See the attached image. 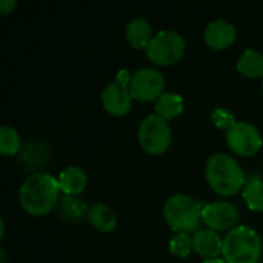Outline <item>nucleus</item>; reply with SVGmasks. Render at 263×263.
Listing matches in <instances>:
<instances>
[{"instance_id": "obj_1", "label": "nucleus", "mask_w": 263, "mask_h": 263, "mask_svg": "<svg viewBox=\"0 0 263 263\" xmlns=\"http://www.w3.org/2000/svg\"><path fill=\"white\" fill-rule=\"evenodd\" d=\"M18 202L32 216L48 214L60 202L59 180L45 173L29 174L20 185Z\"/></svg>"}, {"instance_id": "obj_2", "label": "nucleus", "mask_w": 263, "mask_h": 263, "mask_svg": "<svg viewBox=\"0 0 263 263\" xmlns=\"http://www.w3.org/2000/svg\"><path fill=\"white\" fill-rule=\"evenodd\" d=\"M208 185L220 196H233L247 185V174L234 157L227 153L210 156L205 165Z\"/></svg>"}, {"instance_id": "obj_3", "label": "nucleus", "mask_w": 263, "mask_h": 263, "mask_svg": "<svg viewBox=\"0 0 263 263\" xmlns=\"http://www.w3.org/2000/svg\"><path fill=\"white\" fill-rule=\"evenodd\" d=\"M222 254L227 263H257L262 256V239L251 227L237 225L225 234Z\"/></svg>"}, {"instance_id": "obj_4", "label": "nucleus", "mask_w": 263, "mask_h": 263, "mask_svg": "<svg viewBox=\"0 0 263 263\" xmlns=\"http://www.w3.org/2000/svg\"><path fill=\"white\" fill-rule=\"evenodd\" d=\"M203 205L188 194H173L163 205V216L166 223L176 233H196L202 223Z\"/></svg>"}, {"instance_id": "obj_5", "label": "nucleus", "mask_w": 263, "mask_h": 263, "mask_svg": "<svg viewBox=\"0 0 263 263\" xmlns=\"http://www.w3.org/2000/svg\"><path fill=\"white\" fill-rule=\"evenodd\" d=\"M145 51L148 59L156 65H173L185 54V39L174 29H162L151 39Z\"/></svg>"}, {"instance_id": "obj_6", "label": "nucleus", "mask_w": 263, "mask_h": 263, "mask_svg": "<svg viewBox=\"0 0 263 263\" xmlns=\"http://www.w3.org/2000/svg\"><path fill=\"white\" fill-rule=\"evenodd\" d=\"M171 140L173 131L168 120L162 119L156 112L143 117L139 125V142L146 153L162 154L170 148Z\"/></svg>"}, {"instance_id": "obj_7", "label": "nucleus", "mask_w": 263, "mask_h": 263, "mask_svg": "<svg viewBox=\"0 0 263 263\" xmlns=\"http://www.w3.org/2000/svg\"><path fill=\"white\" fill-rule=\"evenodd\" d=\"M165 77L163 74L151 66L139 68L133 72L129 82V91L133 99L140 102H153L157 100L165 91Z\"/></svg>"}, {"instance_id": "obj_8", "label": "nucleus", "mask_w": 263, "mask_h": 263, "mask_svg": "<svg viewBox=\"0 0 263 263\" xmlns=\"http://www.w3.org/2000/svg\"><path fill=\"white\" fill-rule=\"evenodd\" d=\"M228 146L240 156H253L263 145L260 131L248 122H236L227 131Z\"/></svg>"}, {"instance_id": "obj_9", "label": "nucleus", "mask_w": 263, "mask_h": 263, "mask_svg": "<svg viewBox=\"0 0 263 263\" xmlns=\"http://www.w3.org/2000/svg\"><path fill=\"white\" fill-rule=\"evenodd\" d=\"M239 219H240L239 208L228 200H216L206 203L203 205L202 210V222L206 225V228L214 230L217 233L236 228Z\"/></svg>"}, {"instance_id": "obj_10", "label": "nucleus", "mask_w": 263, "mask_h": 263, "mask_svg": "<svg viewBox=\"0 0 263 263\" xmlns=\"http://www.w3.org/2000/svg\"><path fill=\"white\" fill-rule=\"evenodd\" d=\"M102 103L106 112L112 116H125L133 106L129 85L112 80L102 89Z\"/></svg>"}, {"instance_id": "obj_11", "label": "nucleus", "mask_w": 263, "mask_h": 263, "mask_svg": "<svg viewBox=\"0 0 263 263\" xmlns=\"http://www.w3.org/2000/svg\"><path fill=\"white\" fill-rule=\"evenodd\" d=\"M237 37L236 26L225 18H216L210 22L203 31L205 43L213 49H225L234 43Z\"/></svg>"}, {"instance_id": "obj_12", "label": "nucleus", "mask_w": 263, "mask_h": 263, "mask_svg": "<svg viewBox=\"0 0 263 263\" xmlns=\"http://www.w3.org/2000/svg\"><path fill=\"white\" fill-rule=\"evenodd\" d=\"M191 237H193V250L205 259H216L223 250V239L214 230L210 228L199 230Z\"/></svg>"}, {"instance_id": "obj_13", "label": "nucleus", "mask_w": 263, "mask_h": 263, "mask_svg": "<svg viewBox=\"0 0 263 263\" xmlns=\"http://www.w3.org/2000/svg\"><path fill=\"white\" fill-rule=\"evenodd\" d=\"M57 180H59L60 191H63L65 194H71V196H80L88 185L86 171L77 165H71L65 168L60 173Z\"/></svg>"}, {"instance_id": "obj_14", "label": "nucleus", "mask_w": 263, "mask_h": 263, "mask_svg": "<svg viewBox=\"0 0 263 263\" xmlns=\"http://www.w3.org/2000/svg\"><path fill=\"white\" fill-rule=\"evenodd\" d=\"M59 211L63 220L69 223H77V222H82L85 217H88L89 206L85 202V199H82L80 196L65 194L63 197H60Z\"/></svg>"}, {"instance_id": "obj_15", "label": "nucleus", "mask_w": 263, "mask_h": 263, "mask_svg": "<svg viewBox=\"0 0 263 263\" xmlns=\"http://www.w3.org/2000/svg\"><path fill=\"white\" fill-rule=\"evenodd\" d=\"M125 34L128 42L134 48H148L153 35V29L149 22L145 17H133L125 28Z\"/></svg>"}, {"instance_id": "obj_16", "label": "nucleus", "mask_w": 263, "mask_h": 263, "mask_svg": "<svg viewBox=\"0 0 263 263\" xmlns=\"http://www.w3.org/2000/svg\"><path fill=\"white\" fill-rule=\"evenodd\" d=\"M88 222L99 231L108 233L116 228L117 225V216L114 210L106 203H96L89 206L88 211Z\"/></svg>"}, {"instance_id": "obj_17", "label": "nucleus", "mask_w": 263, "mask_h": 263, "mask_svg": "<svg viewBox=\"0 0 263 263\" xmlns=\"http://www.w3.org/2000/svg\"><path fill=\"white\" fill-rule=\"evenodd\" d=\"M156 114L160 116L165 120H171L177 117L183 111V99L180 94L173 91H165L157 100H156Z\"/></svg>"}, {"instance_id": "obj_18", "label": "nucleus", "mask_w": 263, "mask_h": 263, "mask_svg": "<svg viewBox=\"0 0 263 263\" xmlns=\"http://www.w3.org/2000/svg\"><path fill=\"white\" fill-rule=\"evenodd\" d=\"M237 71L250 79L263 77V54L257 49H247L237 60Z\"/></svg>"}, {"instance_id": "obj_19", "label": "nucleus", "mask_w": 263, "mask_h": 263, "mask_svg": "<svg viewBox=\"0 0 263 263\" xmlns=\"http://www.w3.org/2000/svg\"><path fill=\"white\" fill-rule=\"evenodd\" d=\"M22 139L15 128L9 125H3L0 128V153L5 156H12L20 153Z\"/></svg>"}, {"instance_id": "obj_20", "label": "nucleus", "mask_w": 263, "mask_h": 263, "mask_svg": "<svg viewBox=\"0 0 263 263\" xmlns=\"http://www.w3.org/2000/svg\"><path fill=\"white\" fill-rule=\"evenodd\" d=\"M243 200L251 211H263V182L259 179L247 182L243 188Z\"/></svg>"}, {"instance_id": "obj_21", "label": "nucleus", "mask_w": 263, "mask_h": 263, "mask_svg": "<svg viewBox=\"0 0 263 263\" xmlns=\"http://www.w3.org/2000/svg\"><path fill=\"white\" fill-rule=\"evenodd\" d=\"M26 146L29 148V151L32 154L28 156V154H22L20 153V160L25 163V166L26 168H39V166H42L46 162V159H48L46 145H43L42 142H31Z\"/></svg>"}, {"instance_id": "obj_22", "label": "nucleus", "mask_w": 263, "mask_h": 263, "mask_svg": "<svg viewBox=\"0 0 263 263\" xmlns=\"http://www.w3.org/2000/svg\"><path fill=\"white\" fill-rule=\"evenodd\" d=\"M170 251L177 257H186L190 256L193 250V237H190L186 233H176L170 240Z\"/></svg>"}, {"instance_id": "obj_23", "label": "nucleus", "mask_w": 263, "mask_h": 263, "mask_svg": "<svg viewBox=\"0 0 263 263\" xmlns=\"http://www.w3.org/2000/svg\"><path fill=\"white\" fill-rule=\"evenodd\" d=\"M211 117H213V120H214V123H216L217 128H223V129H227V131L236 123L234 116H233L228 109H223V108H217V109L213 112Z\"/></svg>"}, {"instance_id": "obj_24", "label": "nucleus", "mask_w": 263, "mask_h": 263, "mask_svg": "<svg viewBox=\"0 0 263 263\" xmlns=\"http://www.w3.org/2000/svg\"><path fill=\"white\" fill-rule=\"evenodd\" d=\"M15 5H17V0H2L0 2V9H2L3 14H8L15 8Z\"/></svg>"}, {"instance_id": "obj_25", "label": "nucleus", "mask_w": 263, "mask_h": 263, "mask_svg": "<svg viewBox=\"0 0 263 263\" xmlns=\"http://www.w3.org/2000/svg\"><path fill=\"white\" fill-rule=\"evenodd\" d=\"M202 263H227V262H225V259L216 257V259H205Z\"/></svg>"}, {"instance_id": "obj_26", "label": "nucleus", "mask_w": 263, "mask_h": 263, "mask_svg": "<svg viewBox=\"0 0 263 263\" xmlns=\"http://www.w3.org/2000/svg\"><path fill=\"white\" fill-rule=\"evenodd\" d=\"M0 225H2V231H0V237H3V234H5V220H0Z\"/></svg>"}, {"instance_id": "obj_27", "label": "nucleus", "mask_w": 263, "mask_h": 263, "mask_svg": "<svg viewBox=\"0 0 263 263\" xmlns=\"http://www.w3.org/2000/svg\"><path fill=\"white\" fill-rule=\"evenodd\" d=\"M262 91H263V80H262Z\"/></svg>"}]
</instances>
